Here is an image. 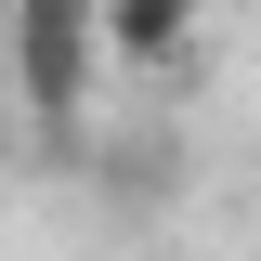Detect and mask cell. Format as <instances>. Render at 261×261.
<instances>
[{
    "label": "cell",
    "instance_id": "cell-1",
    "mask_svg": "<svg viewBox=\"0 0 261 261\" xmlns=\"http://www.w3.org/2000/svg\"><path fill=\"white\" fill-rule=\"evenodd\" d=\"M92 65H105V13L92 0H13V92H27L39 144H79Z\"/></svg>",
    "mask_w": 261,
    "mask_h": 261
},
{
    "label": "cell",
    "instance_id": "cell-2",
    "mask_svg": "<svg viewBox=\"0 0 261 261\" xmlns=\"http://www.w3.org/2000/svg\"><path fill=\"white\" fill-rule=\"evenodd\" d=\"M105 13V65H183L196 53V0H92Z\"/></svg>",
    "mask_w": 261,
    "mask_h": 261
}]
</instances>
